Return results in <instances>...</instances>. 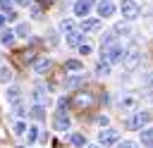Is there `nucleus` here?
I'll list each match as a JSON object with an SVG mask.
<instances>
[{"instance_id":"1","label":"nucleus","mask_w":153,"mask_h":148,"mask_svg":"<svg viewBox=\"0 0 153 148\" xmlns=\"http://www.w3.org/2000/svg\"><path fill=\"white\" fill-rule=\"evenodd\" d=\"M100 55H103V60H105V62L117 64V62H124L127 50L122 48V43H115V45H110V48H103V50H100Z\"/></svg>"},{"instance_id":"2","label":"nucleus","mask_w":153,"mask_h":148,"mask_svg":"<svg viewBox=\"0 0 153 148\" xmlns=\"http://www.w3.org/2000/svg\"><path fill=\"white\" fill-rule=\"evenodd\" d=\"M151 122H153V110H141V112H136L134 117L127 119V129H143Z\"/></svg>"},{"instance_id":"3","label":"nucleus","mask_w":153,"mask_h":148,"mask_svg":"<svg viewBox=\"0 0 153 148\" xmlns=\"http://www.w3.org/2000/svg\"><path fill=\"white\" fill-rule=\"evenodd\" d=\"M120 12H122V17H124V19L134 21V19L141 14V7H139L134 0H122V2H120Z\"/></svg>"},{"instance_id":"4","label":"nucleus","mask_w":153,"mask_h":148,"mask_svg":"<svg viewBox=\"0 0 153 148\" xmlns=\"http://www.w3.org/2000/svg\"><path fill=\"white\" fill-rule=\"evenodd\" d=\"M139 62H141V48H139L136 43H131V45L127 48V55H124V67H127V69H134Z\"/></svg>"},{"instance_id":"5","label":"nucleus","mask_w":153,"mask_h":148,"mask_svg":"<svg viewBox=\"0 0 153 148\" xmlns=\"http://www.w3.org/2000/svg\"><path fill=\"white\" fill-rule=\"evenodd\" d=\"M98 143H100V146H115V143H120V131H115V129H103V131L98 134Z\"/></svg>"},{"instance_id":"6","label":"nucleus","mask_w":153,"mask_h":148,"mask_svg":"<svg viewBox=\"0 0 153 148\" xmlns=\"http://www.w3.org/2000/svg\"><path fill=\"white\" fill-rule=\"evenodd\" d=\"M136 105H139V98H136V95H122V98L117 100V107H120L122 112H131V110H136Z\"/></svg>"},{"instance_id":"7","label":"nucleus","mask_w":153,"mask_h":148,"mask_svg":"<svg viewBox=\"0 0 153 148\" xmlns=\"http://www.w3.org/2000/svg\"><path fill=\"white\" fill-rule=\"evenodd\" d=\"M69 117L65 115V112H55V117H53V127H55V131H67L69 129Z\"/></svg>"},{"instance_id":"8","label":"nucleus","mask_w":153,"mask_h":148,"mask_svg":"<svg viewBox=\"0 0 153 148\" xmlns=\"http://www.w3.org/2000/svg\"><path fill=\"white\" fill-rule=\"evenodd\" d=\"M72 103H74L76 107H88V105H93V95L86 93V91H81V93H76V95L72 98Z\"/></svg>"},{"instance_id":"9","label":"nucleus","mask_w":153,"mask_h":148,"mask_svg":"<svg viewBox=\"0 0 153 148\" xmlns=\"http://www.w3.org/2000/svg\"><path fill=\"white\" fill-rule=\"evenodd\" d=\"M91 7H93V0H76L74 2V14L76 17H86L91 12Z\"/></svg>"},{"instance_id":"10","label":"nucleus","mask_w":153,"mask_h":148,"mask_svg":"<svg viewBox=\"0 0 153 148\" xmlns=\"http://www.w3.org/2000/svg\"><path fill=\"white\" fill-rule=\"evenodd\" d=\"M115 10H117V7H115L110 0H100V2H98V14H100L103 19H105V17H112Z\"/></svg>"},{"instance_id":"11","label":"nucleus","mask_w":153,"mask_h":148,"mask_svg":"<svg viewBox=\"0 0 153 148\" xmlns=\"http://www.w3.org/2000/svg\"><path fill=\"white\" fill-rule=\"evenodd\" d=\"M100 26H103V21H100V19H84V21H81V26H79V31L88 33V31H98Z\"/></svg>"},{"instance_id":"12","label":"nucleus","mask_w":153,"mask_h":148,"mask_svg":"<svg viewBox=\"0 0 153 148\" xmlns=\"http://www.w3.org/2000/svg\"><path fill=\"white\" fill-rule=\"evenodd\" d=\"M50 69V60L48 57H36V62H33V72L36 74H45Z\"/></svg>"},{"instance_id":"13","label":"nucleus","mask_w":153,"mask_h":148,"mask_svg":"<svg viewBox=\"0 0 153 148\" xmlns=\"http://www.w3.org/2000/svg\"><path fill=\"white\" fill-rule=\"evenodd\" d=\"M33 100H36V105H43V107H45V103H48V91H45L43 86H36V88H33Z\"/></svg>"},{"instance_id":"14","label":"nucleus","mask_w":153,"mask_h":148,"mask_svg":"<svg viewBox=\"0 0 153 148\" xmlns=\"http://www.w3.org/2000/svg\"><path fill=\"white\" fill-rule=\"evenodd\" d=\"M81 84H84V76L81 74H74V76H67L65 79V88H69V91L76 88V86H81Z\"/></svg>"},{"instance_id":"15","label":"nucleus","mask_w":153,"mask_h":148,"mask_svg":"<svg viewBox=\"0 0 153 148\" xmlns=\"http://www.w3.org/2000/svg\"><path fill=\"white\" fill-rule=\"evenodd\" d=\"M19 98H22V91H19L17 86H10V88H7V103L17 105V103H19Z\"/></svg>"},{"instance_id":"16","label":"nucleus","mask_w":153,"mask_h":148,"mask_svg":"<svg viewBox=\"0 0 153 148\" xmlns=\"http://www.w3.org/2000/svg\"><path fill=\"white\" fill-rule=\"evenodd\" d=\"M69 143H72L74 148H86V136H84V134H72V136H69Z\"/></svg>"},{"instance_id":"17","label":"nucleus","mask_w":153,"mask_h":148,"mask_svg":"<svg viewBox=\"0 0 153 148\" xmlns=\"http://www.w3.org/2000/svg\"><path fill=\"white\" fill-rule=\"evenodd\" d=\"M141 143H143L146 148L153 146V127H151V129H141Z\"/></svg>"},{"instance_id":"18","label":"nucleus","mask_w":153,"mask_h":148,"mask_svg":"<svg viewBox=\"0 0 153 148\" xmlns=\"http://www.w3.org/2000/svg\"><path fill=\"white\" fill-rule=\"evenodd\" d=\"M60 31H62L65 36L74 33V31H76V29H74V21H72V19H62V21H60Z\"/></svg>"},{"instance_id":"19","label":"nucleus","mask_w":153,"mask_h":148,"mask_svg":"<svg viewBox=\"0 0 153 148\" xmlns=\"http://www.w3.org/2000/svg\"><path fill=\"white\" fill-rule=\"evenodd\" d=\"M14 38H17V33H14V31H10V29L0 33V43H2V45H12V43H14Z\"/></svg>"},{"instance_id":"20","label":"nucleus","mask_w":153,"mask_h":148,"mask_svg":"<svg viewBox=\"0 0 153 148\" xmlns=\"http://www.w3.org/2000/svg\"><path fill=\"white\" fill-rule=\"evenodd\" d=\"M29 115H31L33 119L41 122V119H45V107H43V105H33V107L29 110Z\"/></svg>"},{"instance_id":"21","label":"nucleus","mask_w":153,"mask_h":148,"mask_svg":"<svg viewBox=\"0 0 153 148\" xmlns=\"http://www.w3.org/2000/svg\"><path fill=\"white\" fill-rule=\"evenodd\" d=\"M81 41H84V31H74V33L67 36V43L69 45H81Z\"/></svg>"},{"instance_id":"22","label":"nucleus","mask_w":153,"mask_h":148,"mask_svg":"<svg viewBox=\"0 0 153 148\" xmlns=\"http://www.w3.org/2000/svg\"><path fill=\"white\" fill-rule=\"evenodd\" d=\"M65 69H67V72H81V69H84V62H79V60H67V62H65Z\"/></svg>"},{"instance_id":"23","label":"nucleus","mask_w":153,"mask_h":148,"mask_svg":"<svg viewBox=\"0 0 153 148\" xmlns=\"http://www.w3.org/2000/svg\"><path fill=\"white\" fill-rule=\"evenodd\" d=\"M96 74H98V76H108V74H110V62L100 60V62L96 64Z\"/></svg>"},{"instance_id":"24","label":"nucleus","mask_w":153,"mask_h":148,"mask_svg":"<svg viewBox=\"0 0 153 148\" xmlns=\"http://www.w3.org/2000/svg\"><path fill=\"white\" fill-rule=\"evenodd\" d=\"M112 31H115V33H122V36H129V33H131V29H129V24H122V21H117Z\"/></svg>"},{"instance_id":"25","label":"nucleus","mask_w":153,"mask_h":148,"mask_svg":"<svg viewBox=\"0 0 153 148\" xmlns=\"http://www.w3.org/2000/svg\"><path fill=\"white\" fill-rule=\"evenodd\" d=\"M12 129H14V134H17V136H22V134H26V131H29V129H26V122H24V119H17Z\"/></svg>"},{"instance_id":"26","label":"nucleus","mask_w":153,"mask_h":148,"mask_svg":"<svg viewBox=\"0 0 153 148\" xmlns=\"http://www.w3.org/2000/svg\"><path fill=\"white\" fill-rule=\"evenodd\" d=\"M0 81H5V84H7V81H12V69H10V67H5V64L0 67Z\"/></svg>"},{"instance_id":"27","label":"nucleus","mask_w":153,"mask_h":148,"mask_svg":"<svg viewBox=\"0 0 153 148\" xmlns=\"http://www.w3.org/2000/svg\"><path fill=\"white\" fill-rule=\"evenodd\" d=\"M29 31H31V29H29V24H17V29H14V33H17V36H22V38H26V36H29Z\"/></svg>"},{"instance_id":"28","label":"nucleus","mask_w":153,"mask_h":148,"mask_svg":"<svg viewBox=\"0 0 153 148\" xmlns=\"http://www.w3.org/2000/svg\"><path fill=\"white\" fill-rule=\"evenodd\" d=\"M38 136H41V134H38V129H36V127H29V131H26V141H29V143H33Z\"/></svg>"},{"instance_id":"29","label":"nucleus","mask_w":153,"mask_h":148,"mask_svg":"<svg viewBox=\"0 0 153 148\" xmlns=\"http://www.w3.org/2000/svg\"><path fill=\"white\" fill-rule=\"evenodd\" d=\"M22 60H24V62H31V64L36 62V57H33V53H31V50H24V53H22Z\"/></svg>"},{"instance_id":"30","label":"nucleus","mask_w":153,"mask_h":148,"mask_svg":"<svg viewBox=\"0 0 153 148\" xmlns=\"http://www.w3.org/2000/svg\"><path fill=\"white\" fill-rule=\"evenodd\" d=\"M69 103H72L69 98H60V100H57V107H60V112H65V110L69 107Z\"/></svg>"},{"instance_id":"31","label":"nucleus","mask_w":153,"mask_h":148,"mask_svg":"<svg viewBox=\"0 0 153 148\" xmlns=\"http://www.w3.org/2000/svg\"><path fill=\"white\" fill-rule=\"evenodd\" d=\"M117 148H139V143L136 141H122V143H117Z\"/></svg>"},{"instance_id":"32","label":"nucleus","mask_w":153,"mask_h":148,"mask_svg":"<svg viewBox=\"0 0 153 148\" xmlns=\"http://www.w3.org/2000/svg\"><path fill=\"white\" fill-rule=\"evenodd\" d=\"M0 7H2L7 14H10V12H12V0H0Z\"/></svg>"},{"instance_id":"33","label":"nucleus","mask_w":153,"mask_h":148,"mask_svg":"<svg viewBox=\"0 0 153 148\" xmlns=\"http://www.w3.org/2000/svg\"><path fill=\"white\" fill-rule=\"evenodd\" d=\"M143 86H146V91H153V72L146 76V81H143Z\"/></svg>"},{"instance_id":"34","label":"nucleus","mask_w":153,"mask_h":148,"mask_svg":"<svg viewBox=\"0 0 153 148\" xmlns=\"http://www.w3.org/2000/svg\"><path fill=\"white\" fill-rule=\"evenodd\" d=\"M79 53H81V55H88V53H91V45H88V43H81V45H79Z\"/></svg>"},{"instance_id":"35","label":"nucleus","mask_w":153,"mask_h":148,"mask_svg":"<svg viewBox=\"0 0 153 148\" xmlns=\"http://www.w3.org/2000/svg\"><path fill=\"white\" fill-rule=\"evenodd\" d=\"M96 124L105 127V124H108V117H105V115H98V117H96Z\"/></svg>"},{"instance_id":"36","label":"nucleus","mask_w":153,"mask_h":148,"mask_svg":"<svg viewBox=\"0 0 153 148\" xmlns=\"http://www.w3.org/2000/svg\"><path fill=\"white\" fill-rule=\"evenodd\" d=\"M31 17H36V19H41V10H38V7H33V10H31Z\"/></svg>"},{"instance_id":"37","label":"nucleus","mask_w":153,"mask_h":148,"mask_svg":"<svg viewBox=\"0 0 153 148\" xmlns=\"http://www.w3.org/2000/svg\"><path fill=\"white\" fill-rule=\"evenodd\" d=\"M14 2H17V5H22V7H29V5H31V0H14Z\"/></svg>"},{"instance_id":"38","label":"nucleus","mask_w":153,"mask_h":148,"mask_svg":"<svg viewBox=\"0 0 153 148\" xmlns=\"http://www.w3.org/2000/svg\"><path fill=\"white\" fill-rule=\"evenodd\" d=\"M5 19H7V14H0V26L5 24Z\"/></svg>"},{"instance_id":"39","label":"nucleus","mask_w":153,"mask_h":148,"mask_svg":"<svg viewBox=\"0 0 153 148\" xmlns=\"http://www.w3.org/2000/svg\"><path fill=\"white\" fill-rule=\"evenodd\" d=\"M86 148H100V143H93V146H86Z\"/></svg>"},{"instance_id":"40","label":"nucleus","mask_w":153,"mask_h":148,"mask_svg":"<svg viewBox=\"0 0 153 148\" xmlns=\"http://www.w3.org/2000/svg\"><path fill=\"white\" fill-rule=\"evenodd\" d=\"M38 2H48V0H38Z\"/></svg>"},{"instance_id":"41","label":"nucleus","mask_w":153,"mask_h":148,"mask_svg":"<svg viewBox=\"0 0 153 148\" xmlns=\"http://www.w3.org/2000/svg\"><path fill=\"white\" fill-rule=\"evenodd\" d=\"M151 148H153V146H151Z\"/></svg>"}]
</instances>
